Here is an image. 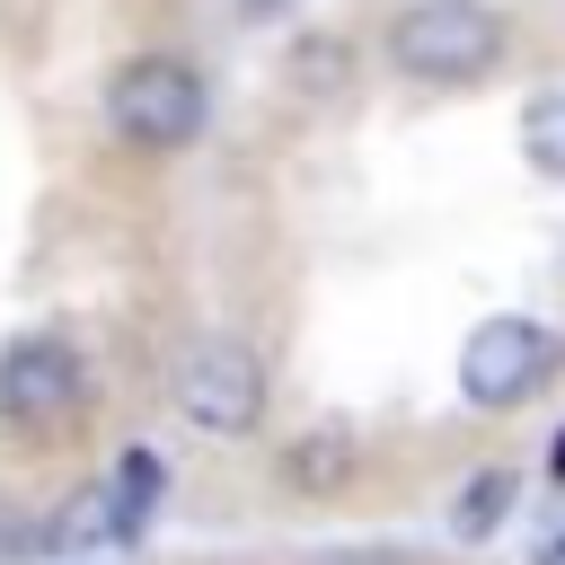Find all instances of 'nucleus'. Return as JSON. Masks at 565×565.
<instances>
[{
    "instance_id": "1",
    "label": "nucleus",
    "mask_w": 565,
    "mask_h": 565,
    "mask_svg": "<svg viewBox=\"0 0 565 565\" xmlns=\"http://www.w3.org/2000/svg\"><path fill=\"white\" fill-rule=\"evenodd\" d=\"M212 124V88L185 53H132L106 79V132L132 150H185Z\"/></svg>"
},
{
    "instance_id": "2",
    "label": "nucleus",
    "mask_w": 565,
    "mask_h": 565,
    "mask_svg": "<svg viewBox=\"0 0 565 565\" xmlns=\"http://www.w3.org/2000/svg\"><path fill=\"white\" fill-rule=\"evenodd\" d=\"M503 44H512V26H503L486 0H415V9L388 18V62H397L406 79H433V88L486 79V71L503 62Z\"/></svg>"
},
{
    "instance_id": "3",
    "label": "nucleus",
    "mask_w": 565,
    "mask_h": 565,
    "mask_svg": "<svg viewBox=\"0 0 565 565\" xmlns=\"http://www.w3.org/2000/svg\"><path fill=\"white\" fill-rule=\"evenodd\" d=\"M556 362H565V344H556V327H539V318H477L468 327V344H459V397L468 406H486V415H503V406H530L547 380H556Z\"/></svg>"
},
{
    "instance_id": "4",
    "label": "nucleus",
    "mask_w": 565,
    "mask_h": 565,
    "mask_svg": "<svg viewBox=\"0 0 565 565\" xmlns=\"http://www.w3.org/2000/svg\"><path fill=\"white\" fill-rule=\"evenodd\" d=\"M168 397H177V415H185L194 433L247 441V433L265 424V362H256V344H238V335H203V344L177 362Z\"/></svg>"
},
{
    "instance_id": "5",
    "label": "nucleus",
    "mask_w": 565,
    "mask_h": 565,
    "mask_svg": "<svg viewBox=\"0 0 565 565\" xmlns=\"http://www.w3.org/2000/svg\"><path fill=\"white\" fill-rule=\"evenodd\" d=\"M88 397V362L62 335H18L0 353V415L9 424H62Z\"/></svg>"
},
{
    "instance_id": "6",
    "label": "nucleus",
    "mask_w": 565,
    "mask_h": 565,
    "mask_svg": "<svg viewBox=\"0 0 565 565\" xmlns=\"http://www.w3.org/2000/svg\"><path fill=\"white\" fill-rule=\"evenodd\" d=\"M353 468H362V450H353V433H344V424H318V433H300V441L282 450V486H291V494H309V503H318V494H344V486H353Z\"/></svg>"
},
{
    "instance_id": "7",
    "label": "nucleus",
    "mask_w": 565,
    "mask_h": 565,
    "mask_svg": "<svg viewBox=\"0 0 565 565\" xmlns=\"http://www.w3.org/2000/svg\"><path fill=\"white\" fill-rule=\"evenodd\" d=\"M159 486H168L159 450H124V459H115V477L97 486V530H106V539H132V530L159 512Z\"/></svg>"
},
{
    "instance_id": "8",
    "label": "nucleus",
    "mask_w": 565,
    "mask_h": 565,
    "mask_svg": "<svg viewBox=\"0 0 565 565\" xmlns=\"http://www.w3.org/2000/svg\"><path fill=\"white\" fill-rule=\"evenodd\" d=\"M512 494H521V477L512 468H477L468 486H459V503H450V530L477 547V539H494L503 530V512H512Z\"/></svg>"
},
{
    "instance_id": "9",
    "label": "nucleus",
    "mask_w": 565,
    "mask_h": 565,
    "mask_svg": "<svg viewBox=\"0 0 565 565\" xmlns=\"http://www.w3.org/2000/svg\"><path fill=\"white\" fill-rule=\"evenodd\" d=\"M521 159L565 185V88H547V97L521 106Z\"/></svg>"
},
{
    "instance_id": "10",
    "label": "nucleus",
    "mask_w": 565,
    "mask_h": 565,
    "mask_svg": "<svg viewBox=\"0 0 565 565\" xmlns=\"http://www.w3.org/2000/svg\"><path fill=\"white\" fill-rule=\"evenodd\" d=\"M530 565H565V530H556V539H539V556H530Z\"/></svg>"
},
{
    "instance_id": "11",
    "label": "nucleus",
    "mask_w": 565,
    "mask_h": 565,
    "mask_svg": "<svg viewBox=\"0 0 565 565\" xmlns=\"http://www.w3.org/2000/svg\"><path fill=\"white\" fill-rule=\"evenodd\" d=\"M556 477H565V441H556Z\"/></svg>"
},
{
    "instance_id": "12",
    "label": "nucleus",
    "mask_w": 565,
    "mask_h": 565,
    "mask_svg": "<svg viewBox=\"0 0 565 565\" xmlns=\"http://www.w3.org/2000/svg\"><path fill=\"white\" fill-rule=\"evenodd\" d=\"M247 9H274V0H247Z\"/></svg>"
}]
</instances>
